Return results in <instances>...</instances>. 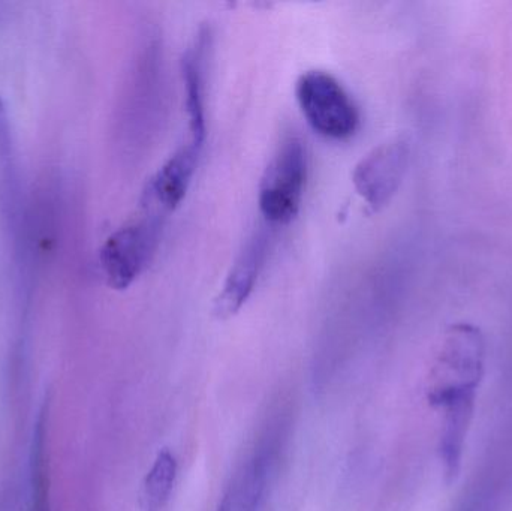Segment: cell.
<instances>
[{
	"label": "cell",
	"instance_id": "7a4b0ae2",
	"mask_svg": "<svg viewBox=\"0 0 512 511\" xmlns=\"http://www.w3.org/2000/svg\"><path fill=\"white\" fill-rule=\"evenodd\" d=\"M298 105L313 131L330 140H348L360 126V111L330 72H304L295 86Z\"/></svg>",
	"mask_w": 512,
	"mask_h": 511
},
{
	"label": "cell",
	"instance_id": "3957f363",
	"mask_svg": "<svg viewBox=\"0 0 512 511\" xmlns=\"http://www.w3.org/2000/svg\"><path fill=\"white\" fill-rule=\"evenodd\" d=\"M165 216L143 210V215L105 240L101 267L113 290L131 287L152 263L161 242Z\"/></svg>",
	"mask_w": 512,
	"mask_h": 511
},
{
	"label": "cell",
	"instance_id": "8992f818",
	"mask_svg": "<svg viewBox=\"0 0 512 511\" xmlns=\"http://www.w3.org/2000/svg\"><path fill=\"white\" fill-rule=\"evenodd\" d=\"M203 144L188 140L150 177L141 195V207L167 218L185 200L200 164Z\"/></svg>",
	"mask_w": 512,
	"mask_h": 511
},
{
	"label": "cell",
	"instance_id": "7c38bea8",
	"mask_svg": "<svg viewBox=\"0 0 512 511\" xmlns=\"http://www.w3.org/2000/svg\"><path fill=\"white\" fill-rule=\"evenodd\" d=\"M14 146H12L11 125L8 110L0 98V206L11 212L15 200Z\"/></svg>",
	"mask_w": 512,
	"mask_h": 511
},
{
	"label": "cell",
	"instance_id": "6da1fadb",
	"mask_svg": "<svg viewBox=\"0 0 512 511\" xmlns=\"http://www.w3.org/2000/svg\"><path fill=\"white\" fill-rule=\"evenodd\" d=\"M306 182V146L300 138L288 137L277 147L259 183V212L268 225L294 221L303 203Z\"/></svg>",
	"mask_w": 512,
	"mask_h": 511
},
{
	"label": "cell",
	"instance_id": "5b68a950",
	"mask_svg": "<svg viewBox=\"0 0 512 511\" xmlns=\"http://www.w3.org/2000/svg\"><path fill=\"white\" fill-rule=\"evenodd\" d=\"M411 155V140L397 135L370 150L355 165L352 182L372 212H379L393 200L408 173Z\"/></svg>",
	"mask_w": 512,
	"mask_h": 511
},
{
	"label": "cell",
	"instance_id": "52a82bcc",
	"mask_svg": "<svg viewBox=\"0 0 512 511\" xmlns=\"http://www.w3.org/2000/svg\"><path fill=\"white\" fill-rule=\"evenodd\" d=\"M475 396H477V390L472 389L454 390L442 395L429 396L430 405L444 411L439 455H441L448 485L456 482L462 470L465 441L474 417Z\"/></svg>",
	"mask_w": 512,
	"mask_h": 511
},
{
	"label": "cell",
	"instance_id": "4fadbf2b",
	"mask_svg": "<svg viewBox=\"0 0 512 511\" xmlns=\"http://www.w3.org/2000/svg\"><path fill=\"white\" fill-rule=\"evenodd\" d=\"M30 479H32V501L30 511H50L48 500V464L45 456V441L35 440L30 455Z\"/></svg>",
	"mask_w": 512,
	"mask_h": 511
},
{
	"label": "cell",
	"instance_id": "8fae6325",
	"mask_svg": "<svg viewBox=\"0 0 512 511\" xmlns=\"http://www.w3.org/2000/svg\"><path fill=\"white\" fill-rule=\"evenodd\" d=\"M177 476V461L168 449L161 450L156 456L152 470L144 479L140 494V506L143 511H161L170 498Z\"/></svg>",
	"mask_w": 512,
	"mask_h": 511
},
{
	"label": "cell",
	"instance_id": "30bf717a",
	"mask_svg": "<svg viewBox=\"0 0 512 511\" xmlns=\"http://www.w3.org/2000/svg\"><path fill=\"white\" fill-rule=\"evenodd\" d=\"M267 482L264 458L249 461L234 477L216 511H256Z\"/></svg>",
	"mask_w": 512,
	"mask_h": 511
},
{
	"label": "cell",
	"instance_id": "277c9868",
	"mask_svg": "<svg viewBox=\"0 0 512 511\" xmlns=\"http://www.w3.org/2000/svg\"><path fill=\"white\" fill-rule=\"evenodd\" d=\"M486 339L474 324L457 323L448 327L432 371L429 395L477 390L484 375Z\"/></svg>",
	"mask_w": 512,
	"mask_h": 511
},
{
	"label": "cell",
	"instance_id": "9c48e42d",
	"mask_svg": "<svg viewBox=\"0 0 512 511\" xmlns=\"http://www.w3.org/2000/svg\"><path fill=\"white\" fill-rule=\"evenodd\" d=\"M210 47L212 35L207 29L201 30L182 60L189 140L203 146L207 137L206 81Z\"/></svg>",
	"mask_w": 512,
	"mask_h": 511
},
{
	"label": "cell",
	"instance_id": "ba28073f",
	"mask_svg": "<svg viewBox=\"0 0 512 511\" xmlns=\"http://www.w3.org/2000/svg\"><path fill=\"white\" fill-rule=\"evenodd\" d=\"M267 254L268 234L264 230L255 231L237 255L225 279L224 287L216 297L213 315L218 320L234 317L248 302L264 269Z\"/></svg>",
	"mask_w": 512,
	"mask_h": 511
}]
</instances>
